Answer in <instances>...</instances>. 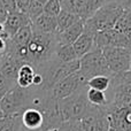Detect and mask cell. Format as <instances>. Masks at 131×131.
<instances>
[{"mask_svg":"<svg viewBox=\"0 0 131 131\" xmlns=\"http://www.w3.org/2000/svg\"><path fill=\"white\" fill-rule=\"evenodd\" d=\"M88 86L81 88L69 97L58 100V107L62 122L66 121H81L86 115L91 105L86 99Z\"/></svg>","mask_w":131,"mask_h":131,"instance_id":"cell-2","label":"cell"},{"mask_svg":"<svg viewBox=\"0 0 131 131\" xmlns=\"http://www.w3.org/2000/svg\"><path fill=\"white\" fill-rule=\"evenodd\" d=\"M32 38V29L31 24L21 28L10 39L7 40V48H18L28 46L29 41Z\"/></svg>","mask_w":131,"mask_h":131,"instance_id":"cell-14","label":"cell"},{"mask_svg":"<svg viewBox=\"0 0 131 131\" xmlns=\"http://www.w3.org/2000/svg\"><path fill=\"white\" fill-rule=\"evenodd\" d=\"M4 60H5V58H0V66L2 64V62H4Z\"/></svg>","mask_w":131,"mask_h":131,"instance_id":"cell-29","label":"cell"},{"mask_svg":"<svg viewBox=\"0 0 131 131\" xmlns=\"http://www.w3.org/2000/svg\"><path fill=\"white\" fill-rule=\"evenodd\" d=\"M94 46L100 50L108 47H122L131 50V37L118 34L112 28L105 31L97 32L94 38Z\"/></svg>","mask_w":131,"mask_h":131,"instance_id":"cell-7","label":"cell"},{"mask_svg":"<svg viewBox=\"0 0 131 131\" xmlns=\"http://www.w3.org/2000/svg\"><path fill=\"white\" fill-rule=\"evenodd\" d=\"M22 131H24V129H23V130H22Z\"/></svg>","mask_w":131,"mask_h":131,"instance_id":"cell-33","label":"cell"},{"mask_svg":"<svg viewBox=\"0 0 131 131\" xmlns=\"http://www.w3.org/2000/svg\"><path fill=\"white\" fill-rule=\"evenodd\" d=\"M86 99L89 104L95 107H105L107 105L106 93L93 89H86Z\"/></svg>","mask_w":131,"mask_h":131,"instance_id":"cell-20","label":"cell"},{"mask_svg":"<svg viewBox=\"0 0 131 131\" xmlns=\"http://www.w3.org/2000/svg\"><path fill=\"white\" fill-rule=\"evenodd\" d=\"M24 131H41L44 124L43 114L36 108H28L20 115Z\"/></svg>","mask_w":131,"mask_h":131,"instance_id":"cell-10","label":"cell"},{"mask_svg":"<svg viewBox=\"0 0 131 131\" xmlns=\"http://www.w3.org/2000/svg\"><path fill=\"white\" fill-rule=\"evenodd\" d=\"M46 1L47 0H30L27 15L29 16L31 22L44 14V5L46 4Z\"/></svg>","mask_w":131,"mask_h":131,"instance_id":"cell-21","label":"cell"},{"mask_svg":"<svg viewBox=\"0 0 131 131\" xmlns=\"http://www.w3.org/2000/svg\"><path fill=\"white\" fill-rule=\"evenodd\" d=\"M84 28V21L78 20L77 22H75L71 27H69L68 29H66L64 31L55 34V38L59 44V46L63 45H72L74 41L79 37V35L82 34Z\"/></svg>","mask_w":131,"mask_h":131,"instance_id":"cell-13","label":"cell"},{"mask_svg":"<svg viewBox=\"0 0 131 131\" xmlns=\"http://www.w3.org/2000/svg\"><path fill=\"white\" fill-rule=\"evenodd\" d=\"M54 55H55V58H57L58 61H60L61 63H67V62L74 61V60L78 59L71 45L58 46Z\"/></svg>","mask_w":131,"mask_h":131,"instance_id":"cell-19","label":"cell"},{"mask_svg":"<svg viewBox=\"0 0 131 131\" xmlns=\"http://www.w3.org/2000/svg\"><path fill=\"white\" fill-rule=\"evenodd\" d=\"M15 4H16V8H17L18 12H21L23 14L28 13L30 0H15Z\"/></svg>","mask_w":131,"mask_h":131,"instance_id":"cell-26","label":"cell"},{"mask_svg":"<svg viewBox=\"0 0 131 131\" xmlns=\"http://www.w3.org/2000/svg\"><path fill=\"white\" fill-rule=\"evenodd\" d=\"M7 51V40L0 38V58H5Z\"/></svg>","mask_w":131,"mask_h":131,"instance_id":"cell-27","label":"cell"},{"mask_svg":"<svg viewBox=\"0 0 131 131\" xmlns=\"http://www.w3.org/2000/svg\"><path fill=\"white\" fill-rule=\"evenodd\" d=\"M129 71H131V57H130V70Z\"/></svg>","mask_w":131,"mask_h":131,"instance_id":"cell-30","label":"cell"},{"mask_svg":"<svg viewBox=\"0 0 131 131\" xmlns=\"http://www.w3.org/2000/svg\"><path fill=\"white\" fill-rule=\"evenodd\" d=\"M58 44L55 35H39L32 34L28 48V63L31 64L35 70H38L43 66L54 58Z\"/></svg>","mask_w":131,"mask_h":131,"instance_id":"cell-1","label":"cell"},{"mask_svg":"<svg viewBox=\"0 0 131 131\" xmlns=\"http://www.w3.org/2000/svg\"><path fill=\"white\" fill-rule=\"evenodd\" d=\"M58 131H86L81 121H66L60 124Z\"/></svg>","mask_w":131,"mask_h":131,"instance_id":"cell-23","label":"cell"},{"mask_svg":"<svg viewBox=\"0 0 131 131\" xmlns=\"http://www.w3.org/2000/svg\"><path fill=\"white\" fill-rule=\"evenodd\" d=\"M101 51L112 76L124 74L130 70L131 50L122 47H108Z\"/></svg>","mask_w":131,"mask_h":131,"instance_id":"cell-6","label":"cell"},{"mask_svg":"<svg viewBox=\"0 0 131 131\" xmlns=\"http://www.w3.org/2000/svg\"><path fill=\"white\" fill-rule=\"evenodd\" d=\"M15 85H16L15 81H12V79L7 78V77L2 76V75L0 74V100H1L2 97H4L8 91H10Z\"/></svg>","mask_w":131,"mask_h":131,"instance_id":"cell-25","label":"cell"},{"mask_svg":"<svg viewBox=\"0 0 131 131\" xmlns=\"http://www.w3.org/2000/svg\"><path fill=\"white\" fill-rule=\"evenodd\" d=\"M113 29L117 31L118 34L131 37V10L123 12L122 15L118 17V20L114 24Z\"/></svg>","mask_w":131,"mask_h":131,"instance_id":"cell-17","label":"cell"},{"mask_svg":"<svg viewBox=\"0 0 131 131\" xmlns=\"http://www.w3.org/2000/svg\"><path fill=\"white\" fill-rule=\"evenodd\" d=\"M4 117H5V115H4V113H2V111H1V107H0V120H2Z\"/></svg>","mask_w":131,"mask_h":131,"instance_id":"cell-28","label":"cell"},{"mask_svg":"<svg viewBox=\"0 0 131 131\" xmlns=\"http://www.w3.org/2000/svg\"><path fill=\"white\" fill-rule=\"evenodd\" d=\"M107 0H86V18H90Z\"/></svg>","mask_w":131,"mask_h":131,"instance_id":"cell-24","label":"cell"},{"mask_svg":"<svg viewBox=\"0 0 131 131\" xmlns=\"http://www.w3.org/2000/svg\"><path fill=\"white\" fill-rule=\"evenodd\" d=\"M91 131H95V130H91Z\"/></svg>","mask_w":131,"mask_h":131,"instance_id":"cell-32","label":"cell"},{"mask_svg":"<svg viewBox=\"0 0 131 131\" xmlns=\"http://www.w3.org/2000/svg\"><path fill=\"white\" fill-rule=\"evenodd\" d=\"M32 89H22L15 85L0 100V107L5 116L21 115L25 109L31 108Z\"/></svg>","mask_w":131,"mask_h":131,"instance_id":"cell-4","label":"cell"},{"mask_svg":"<svg viewBox=\"0 0 131 131\" xmlns=\"http://www.w3.org/2000/svg\"><path fill=\"white\" fill-rule=\"evenodd\" d=\"M86 86L89 89H93L97 91H101V92H106L111 86V77L105 76V75H99V76H94L90 78L86 83Z\"/></svg>","mask_w":131,"mask_h":131,"instance_id":"cell-18","label":"cell"},{"mask_svg":"<svg viewBox=\"0 0 131 131\" xmlns=\"http://www.w3.org/2000/svg\"><path fill=\"white\" fill-rule=\"evenodd\" d=\"M31 24V21H30L29 16L27 14H23L21 12H15V13L12 14H7L6 20L4 21L2 25H4V29L6 31V34L9 37H13L21 28L25 27V25Z\"/></svg>","mask_w":131,"mask_h":131,"instance_id":"cell-11","label":"cell"},{"mask_svg":"<svg viewBox=\"0 0 131 131\" xmlns=\"http://www.w3.org/2000/svg\"><path fill=\"white\" fill-rule=\"evenodd\" d=\"M60 12H61V6H60V2L57 0H47L46 4L44 5V14L48 16L57 17Z\"/></svg>","mask_w":131,"mask_h":131,"instance_id":"cell-22","label":"cell"},{"mask_svg":"<svg viewBox=\"0 0 131 131\" xmlns=\"http://www.w3.org/2000/svg\"><path fill=\"white\" fill-rule=\"evenodd\" d=\"M57 1H59V2H61V1H62V0H57Z\"/></svg>","mask_w":131,"mask_h":131,"instance_id":"cell-31","label":"cell"},{"mask_svg":"<svg viewBox=\"0 0 131 131\" xmlns=\"http://www.w3.org/2000/svg\"><path fill=\"white\" fill-rule=\"evenodd\" d=\"M84 86H86V83L82 79L78 71H76L70 76L63 78L62 81L58 82L57 84H54L53 88L51 89V92L57 100H61L63 98L69 97L70 94L76 92L78 89L84 88Z\"/></svg>","mask_w":131,"mask_h":131,"instance_id":"cell-8","label":"cell"},{"mask_svg":"<svg viewBox=\"0 0 131 131\" xmlns=\"http://www.w3.org/2000/svg\"><path fill=\"white\" fill-rule=\"evenodd\" d=\"M81 18L78 17V15L75 13H71L69 10H64L61 9V12L59 13V15L57 16V34L64 31L66 29H68L69 27H71L75 22H77Z\"/></svg>","mask_w":131,"mask_h":131,"instance_id":"cell-16","label":"cell"},{"mask_svg":"<svg viewBox=\"0 0 131 131\" xmlns=\"http://www.w3.org/2000/svg\"><path fill=\"white\" fill-rule=\"evenodd\" d=\"M123 12L117 0H107L90 18L84 21V25L94 32L112 29Z\"/></svg>","mask_w":131,"mask_h":131,"instance_id":"cell-3","label":"cell"},{"mask_svg":"<svg viewBox=\"0 0 131 131\" xmlns=\"http://www.w3.org/2000/svg\"><path fill=\"white\" fill-rule=\"evenodd\" d=\"M36 70L29 63H24L20 67L16 77V85L22 89H29L32 86V78H34Z\"/></svg>","mask_w":131,"mask_h":131,"instance_id":"cell-15","label":"cell"},{"mask_svg":"<svg viewBox=\"0 0 131 131\" xmlns=\"http://www.w3.org/2000/svg\"><path fill=\"white\" fill-rule=\"evenodd\" d=\"M32 34L55 35L57 34V17L41 14L39 17L31 22Z\"/></svg>","mask_w":131,"mask_h":131,"instance_id":"cell-12","label":"cell"},{"mask_svg":"<svg viewBox=\"0 0 131 131\" xmlns=\"http://www.w3.org/2000/svg\"><path fill=\"white\" fill-rule=\"evenodd\" d=\"M78 74L81 75L82 79L85 83L90 78L99 75H105V76H112L107 68L105 58L102 55V51L98 48L97 46H93L92 50L89 53H86L84 57L79 59V69Z\"/></svg>","mask_w":131,"mask_h":131,"instance_id":"cell-5","label":"cell"},{"mask_svg":"<svg viewBox=\"0 0 131 131\" xmlns=\"http://www.w3.org/2000/svg\"><path fill=\"white\" fill-rule=\"evenodd\" d=\"M95 35H97V32H94L93 30L89 29L88 27L84 25L82 34L71 45L78 59H81L82 57H84L86 53H89L92 50V47L94 46Z\"/></svg>","mask_w":131,"mask_h":131,"instance_id":"cell-9","label":"cell"}]
</instances>
